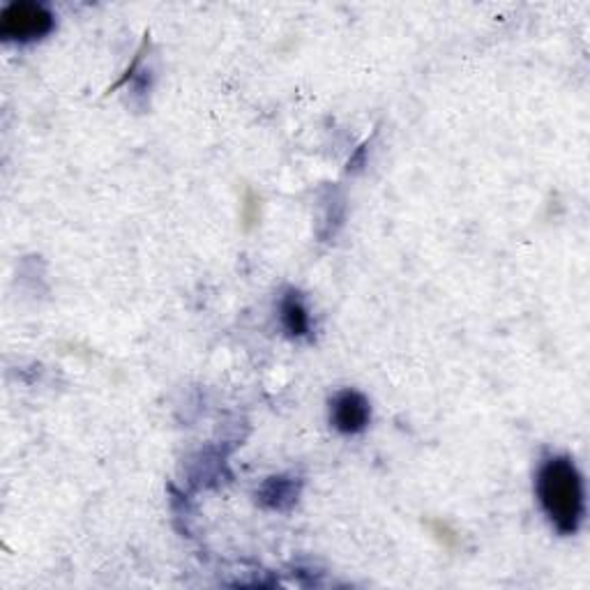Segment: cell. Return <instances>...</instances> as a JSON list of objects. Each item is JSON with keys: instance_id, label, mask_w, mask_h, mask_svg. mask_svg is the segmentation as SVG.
I'll use <instances>...</instances> for the list:
<instances>
[{"instance_id": "3957f363", "label": "cell", "mask_w": 590, "mask_h": 590, "mask_svg": "<svg viewBox=\"0 0 590 590\" xmlns=\"http://www.w3.org/2000/svg\"><path fill=\"white\" fill-rule=\"evenodd\" d=\"M372 409L364 395L356 390H342L330 401V422L342 434H360L367 429Z\"/></svg>"}, {"instance_id": "6da1fadb", "label": "cell", "mask_w": 590, "mask_h": 590, "mask_svg": "<svg viewBox=\"0 0 590 590\" xmlns=\"http://www.w3.org/2000/svg\"><path fill=\"white\" fill-rule=\"evenodd\" d=\"M538 501L551 526L561 535H575L583 520V479L575 461L556 454L547 457L538 471Z\"/></svg>"}, {"instance_id": "277c9868", "label": "cell", "mask_w": 590, "mask_h": 590, "mask_svg": "<svg viewBox=\"0 0 590 590\" xmlns=\"http://www.w3.org/2000/svg\"><path fill=\"white\" fill-rule=\"evenodd\" d=\"M280 313H282V323L286 328V332L291 337H305L309 332V311L305 307V300L300 298V293L288 291L282 305H280Z\"/></svg>"}, {"instance_id": "7a4b0ae2", "label": "cell", "mask_w": 590, "mask_h": 590, "mask_svg": "<svg viewBox=\"0 0 590 590\" xmlns=\"http://www.w3.org/2000/svg\"><path fill=\"white\" fill-rule=\"evenodd\" d=\"M53 30V14L40 3H12L0 12V35L8 42H35Z\"/></svg>"}, {"instance_id": "5b68a950", "label": "cell", "mask_w": 590, "mask_h": 590, "mask_svg": "<svg viewBox=\"0 0 590 590\" xmlns=\"http://www.w3.org/2000/svg\"><path fill=\"white\" fill-rule=\"evenodd\" d=\"M261 503L272 508V510H286L291 508L295 501H298V487L293 485V479L286 477H270L268 483L264 485L261 493Z\"/></svg>"}]
</instances>
